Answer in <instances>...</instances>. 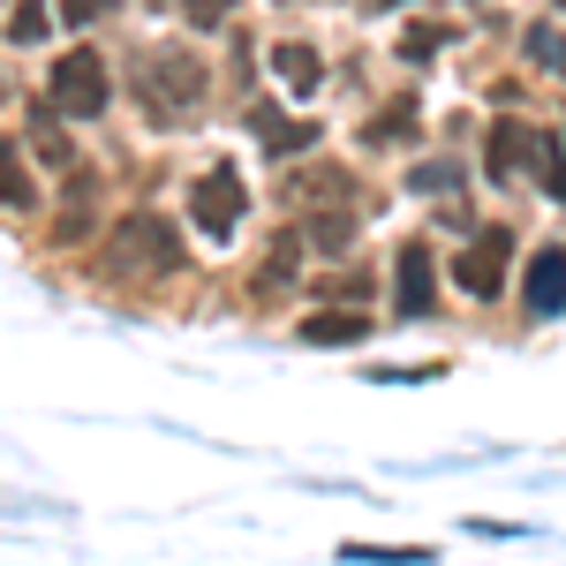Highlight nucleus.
<instances>
[{
  "mask_svg": "<svg viewBox=\"0 0 566 566\" xmlns=\"http://www.w3.org/2000/svg\"><path fill=\"white\" fill-rule=\"evenodd\" d=\"M250 129L264 136V151H272V159H287V151H303L310 136V122H287V114H280V106H264V98H250Z\"/></svg>",
  "mask_w": 566,
  "mask_h": 566,
  "instance_id": "nucleus-10",
  "label": "nucleus"
},
{
  "mask_svg": "<svg viewBox=\"0 0 566 566\" xmlns=\"http://www.w3.org/2000/svg\"><path fill=\"white\" fill-rule=\"evenodd\" d=\"M544 151H552V136H536V129H522V122H499V129H491V144H483V167H491V175H536V167H544Z\"/></svg>",
  "mask_w": 566,
  "mask_h": 566,
  "instance_id": "nucleus-6",
  "label": "nucleus"
},
{
  "mask_svg": "<svg viewBox=\"0 0 566 566\" xmlns=\"http://www.w3.org/2000/svg\"><path fill=\"white\" fill-rule=\"evenodd\" d=\"M272 69H280V84L295 91V98H310V91L325 84V61L310 45H272Z\"/></svg>",
  "mask_w": 566,
  "mask_h": 566,
  "instance_id": "nucleus-11",
  "label": "nucleus"
},
{
  "mask_svg": "<svg viewBox=\"0 0 566 566\" xmlns=\"http://www.w3.org/2000/svg\"><path fill=\"white\" fill-rule=\"evenodd\" d=\"M506 258H514V234L506 227H491V234H476L469 250H461V264H453V280L476 295V303H491L499 287H506Z\"/></svg>",
  "mask_w": 566,
  "mask_h": 566,
  "instance_id": "nucleus-5",
  "label": "nucleus"
},
{
  "mask_svg": "<svg viewBox=\"0 0 566 566\" xmlns=\"http://www.w3.org/2000/svg\"><path fill=\"white\" fill-rule=\"evenodd\" d=\"M348 242H355V212H317L310 219V250H317V258H340Z\"/></svg>",
  "mask_w": 566,
  "mask_h": 566,
  "instance_id": "nucleus-13",
  "label": "nucleus"
},
{
  "mask_svg": "<svg viewBox=\"0 0 566 566\" xmlns=\"http://www.w3.org/2000/svg\"><path fill=\"white\" fill-rule=\"evenodd\" d=\"M438 45H446V31H408V39H400V53H408V61H431Z\"/></svg>",
  "mask_w": 566,
  "mask_h": 566,
  "instance_id": "nucleus-18",
  "label": "nucleus"
},
{
  "mask_svg": "<svg viewBox=\"0 0 566 566\" xmlns=\"http://www.w3.org/2000/svg\"><path fill=\"white\" fill-rule=\"evenodd\" d=\"M61 15L69 23H98V15H114V0H61Z\"/></svg>",
  "mask_w": 566,
  "mask_h": 566,
  "instance_id": "nucleus-19",
  "label": "nucleus"
},
{
  "mask_svg": "<svg viewBox=\"0 0 566 566\" xmlns=\"http://www.w3.org/2000/svg\"><path fill=\"white\" fill-rule=\"evenodd\" d=\"M453 181H461V167H453V159H431V167H416V175H408V189H416V197H446V189H453Z\"/></svg>",
  "mask_w": 566,
  "mask_h": 566,
  "instance_id": "nucleus-15",
  "label": "nucleus"
},
{
  "mask_svg": "<svg viewBox=\"0 0 566 566\" xmlns=\"http://www.w3.org/2000/svg\"><path fill=\"white\" fill-rule=\"evenodd\" d=\"M106 258H114V272H175L181 264V234L167 227V219L136 212V219H122V227L106 234Z\"/></svg>",
  "mask_w": 566,
  "mask_h": 566,
  "instance_id": "nucleus-2",
  "label": "nucleus"
},
{
  "mask_svg": "<svg viewBox=\"0 0 566 566\" xmlns=\"http://www.w3.org/2000/svg\"><path fill=\"white\" fill-rule=\"evenodd\" d=\"M0 197H8L15 212H23V205H39V189H31V175H23V167H15L8 151H0Z\"/></svg>",
  "mask_w": 566,
  "mask_h": 566,
  "instance_id": "nucleus-16",
  "label": "nucleus"
},
{
  "mask_svg": "<svg viewBox=\"0 0 566 566\" xmlns=\"http://www.w3.org/2000/svg\"><path fill=\"white\" fill-rule=\"evenodd\" d=\"M528 317H559L566 310V250H536L528 258Z\"/></svg>",
  "mask_w": 566,
  "mask_h": 566,
  "instance_id": "nucleus-7",
  "label": "nucleus"
},
{
  "mask_svg": "<svg viewBox=\"0 0 566 566\" xmlns=\"http://www.w3.org/2000/svg\"><path fill=\"white\" fill-rule=\"evenodd\" d=\"M205 91H212V76H205V61H197L189 45H151V53H144L136 98L151 106V122H189V114L205 106Z\"/></svg>",
  "mask_w": 566,
  "mask_h": 566,
  "instance_id": "nucleus-1",
  "label": "nucleus"
},
{
  "mask_svg": "<svg viewBox=\"0 0 566 566\" xmlns=\"http://www.w3.org/2000/svg\"><path fill=\"white\" fill-rule=\"evenodd\" d=\"M363 136H370V144H408V136H416V98H392L386 114H370Z\"/></svg>",
  "mask_w": 566,
  "mask_h": 566,
  "instance_id": "nucleus-12",
  "label": "nucleus"
},
{
  "mask_svg": "<svg viewBox=\"0 0 566 566\" xmlns=\"http://www.w3.org/2000/svg\"><path fill=\"white\" fill-rule=\"evenodd\" d=\"M53 106L69 114V122H98L106 114V98H114V84H106V61L98 53H69L61 69H53Z\"/></svg>",
  "mask_w": 566,
  "mask_h": 566,
  "instance_id": "nucleus-3",
  "label": "nucleus"
},
{
  "mask_svg": "<svg viewBox=\"0 0 566 566\" xmlns=\"http://www.w3.org/2000/svg\"><path fill=\"white\" fill-rule=\"evenodd\" d=\"M181 15H189L197 31H212V23H227V15H234V0H181Z\"/></svg>",
  "mask_w": 566,
  "mask_h": 566,
  "instance_id": "nucleus-17",
  "label": "nucleus"
},
{
  "mask_svg": "<svg viewBox=\"0 0 566 566\" xmlns=\"http://www.w3.org/2000/svg\"><path fill=\"white\" fill-rule=\"evenodd\" d=\"M559 8H566V0H559Z\"/></svg>",
  "mask_w": 566,
  "mask_h": 566,
  "instance_id": "nucleus-20",
  "label": "nucleus"
},
{
  "mask_svg": "<svg viewBox=\"0 0 566 566\" xmlns=\"http://www.w3.org/2000/svg\"><path fill=\"white\" fill-rule=\"evenodd\" d=\"M45 23H53V8H45V0H23V8L8 15V39H15V45H39Z\"/></svg>",
  "mask_w": 566,
  "mask_h": 566,
  "instance_id": "nucleus-14",
  "label": "nucleus"
},
{
  "mask_svg": "<svg viewBox=\"0 0 566 566\" xmlns=\"http://www.w3.org/2000/svg\"><path fill=\"white\" fill-rule=\"evenodd\" d=\"M189 219H197L212 242H227V234L242 227V175H234V167H205V181L189 189Z\"/></svg>",
  "mask_w": 566,
  "mask_h": 566,
  "instance_id": "nucleus-4",
  "label": "nucleus"
},
{
  "mask_svg": "<svg viewBox=\"0 0 566 566\" xmlns=\"http://www.w3.org/2000/svg\"><path fill=\"white\" fill-rule=\"evenodd\" d=\"M370 325L378 317H363V310H325V317H303L295 325V340L303 348H355V340H370Z\"/></svg>",
  "mask_w": 566,
  "mask_h": 566,
  "instance_id": "nucleus-8",
  "label": "nucleus"
},
{
  "mask_svg": "<svg viewBox=\"0 0 566 566\" xmlns=\"http://www.w3.org/2000/svg\"><path fill=\"white\" fill-rule=\"evenodd\" d=\"M431 303H438L431 250H423V242H408V250H400V317H431Z\"/></svg>",
  "mask_w": 566,
  "mask_h": 566,
  "instance_id": "nucleus-9",
  "label": "nucleus"
}]
</instances>
